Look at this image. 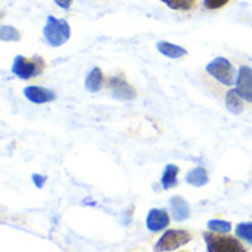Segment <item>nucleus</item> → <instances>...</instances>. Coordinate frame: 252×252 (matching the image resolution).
<instances>
[{
    "instance_id": "2eb2a0df",
    "label": "nucleus",
    "mask_w": 252,
    "mask_h": 252,
    "mask_svg": "<svg viewBox=\"0 0 252 252\" xmlns=\"http://www.w3.org/2000/svg\"><path fill=\"white\" fill-rule=\"evenodd\" d=\"M177 174H179V167L174 164H168L164 170L161 185L164 189H171L177 185Z\"/></svg>"
},
{
    "instance_id": "423d86ee",
    "label": "nucleus",
    "mask_w": 252,
    "mask_h": 252,
    "mask_svg": "<svg viewBox=\"0 0 252 252\" xmlns=\"http://www.w3.org/2000/svg\"><path fill=\"white\" fill-rule=\"evenodd\" d=\"M109 90L118 100H131L137 97V90L126 80L124 75H115L109 78Z\"/></svg>"
},
{
    "instance_id": "7ed1b4c3",
    "label": "nucleus",
    "mask_w": 252,
    "mask_h": 252,
    "mask_svg": "<svg viewBox=\"0 0 252 252\" xmlns=\"http://www.w3.org/2000/svg\"><path fill=\"white\" fill-rule=\"evenodd\" d=\"M208 252H248L242 242L232 236H223L217 232L204 233Z\"/></svg>"
},
{
    "instance_id": "412c9836",
    "label": "nucleus",
    "mask_w": 252,
    "mask_h": 252,
    "mask_svg": "<svg viewBox=\"0 0 252 252\" xmlns=\"http://www.w3.org/2000/svg\"><path fill=\"white\" fill-rule=\"evenodd\" d=\"M46 177L44 176H40V174H32V182H34V185L38 188V189H41L43 186H44V183H46Z\"/></svg>"
},
{
    "instance_id": "f8f14e48",
    "label": "nucleus",
    "mask_w": 252,
    "mask_h": 252,
    "mask_svg": "<svg viewBox=\"0 0 252 252\" xmlns=\"http://www.w3.org/2000/svg\"><path fill=\"white\" fill-rule=\"evenodd\" d=\"M224 102H226L227 109H229L232 114L239 115V114L244 112V102H245V100L242 99V96L238 93L236 89H230V90L226 93Z\"/></svg>"
},
{
    "instance_id": "6e6552de",
    "label": "nucleus",
    "mask_w": 252,
    "mask_h": 252,
    "mask_svg": "<svg viewBox=\"0 0 252 252\" xmlns=\"http://www.w3.org/2000/svg\"><path fill=\"white\" fill-rule=\"evenodd\" d=\"M24 96L37 105H43V103H49L53 102L56 99V93L50 89L46 87H40V86H27L24 89Z\"/></svg>"
},
{
    "instance_id": "aec40b11",
    "label": "nucleus",
    "mask_w": 252,
    "mask_h": 252,
    "mask_svg": "<svg viewBox=\"0 0 252 252\" xmlns=\"http://www.w3.org/2000/svg\"><path fill=\"white\" fill-rule=\"evenodd\" d=\"M230 0H204V4L207 9H211V10H217V9H221L223 6H226Z\"/></svg>"
},
{
    "instance_id": "20e7f679",
    "label": "nucleus",
    "mask_w": 252,
    "mask_h": 252,
    "mask_svg": "<svg viewBox=\"0 0 252 252\" xmlns=\"http://www.w3.org/2000/svg\"><path fill=\"white\" fill-rule=\"evenodd\" d=\"M207 72L210 75H213L219 83H221L223 86H233L235 84V77H236V71L235 66L232 65V62L226 58H216L213 59L208 65H207Z\"/></svg>"
},
{
    "instance_id": "9d476101",
    "label": "nucleus",
    "mask_w": 252,
    "mask_h": 252,
    "mask_svg": "<svg viewBox=\"0 0 252 252\" xmlns=\"http://www.w3.org/2000/svg\"><path fill=\"white\" fill-rule=\"evenodd\" d=\"M103 84H105V75H103L102 69L99 66H94L93 69H90V72L87 74L86 81H84L86 89L92 93H96L103 87Z\"/></svg>"
},
{
    "instance_id": "39448f33",
    "label": "nucleus",
    "mask_w": 252,
    "mask_h": 252,
    "mask_svg": "<svg viewBox=\"0 0 252 252\" xmlns=\"http://www.w3.org/2000/svg\"><path fill=\"white\" fill-rule=\"evenodd\" d=\"M192 241V233L188 230H167L155 245L157 252L174 251Z\"/></svg>"
},
{
    "instance_id": "1a4fd4ad",
    "label": "nucleus",
    "mask_w": 252,
    "mask_h": 252,
    "mask_svg": "<svg viewBox=\"0 0 252 252\" xmlns=\"http://www.w3.org/2000/svg\"><path fill=\"white\" fill-rule=\"evenodd\" d=\"M170 224V216L165 210H151L146 219V227L151 232H159Z\"/></svg>"
},
{
    "instance_id": "9b49d317",
    "label": "nucleus",
    "mask_w": 252,
    "mask_h": 252,
    "mask_svg": "<svg viewBox=\"0 0 252 252\" xmlns=\"http://www.w3.org/2000/svg\"><path fill=\"white\" fill-rule=\"evenodd\" d=\"M157 49H158V52L161 55H164V56H167L170 59H180V58L188 55V50L185 47L168 43V41H159L157 44Z\"/></svg>"
},
{
    "instance_id": "f03ea898",
    "label": "nucleus",
    "mask_w": 252,
    "mask_h": 252,
    "mask_svg": "<svg viewBox=\"0 0 252 252\" xmlns=\"http://www.w3.org/2000/svg\"><path fill=\"white\" fill-rule=\"evenodd\" d=\"M44 66H46L44 59L40 56L25 58L22 55H18L12 63V74H15L21 80H30L32 77L40 75Z\"/></svg>"
},
{
    "instance_id": "a211bd4d",
    "label": "nucleus",
    "mask_w": 252,
    "mask_h": 252,
    "mask_svg": "<svg viewBox=\"0 0 252 252\" xmlns=\"http://www.w3.org/2000/svg\"><path fill=\"white\" fill-rule=\"evenodd\" d=\"M208 229L217 233H229L232 230V224L223 220H211L208 221Z\"/></svg>"
},
{
    "instance_id": "ddd939ff",
    "label": "nucleus",
    "mask_w": 252,
    "mask_h": 252,
    "mask_svg": "<svg viewBox=\"0 0 252 252\" xmlns=\"http://www.w3.org/2000/svg\"><path fill=\"white\" fill-rule=\"evenodd\" d=\"M170 204L176 221H185L189 217V205L182 196H173Z\"/></svg>"
},
{
    "instance_id": "4be33fe9",
    "label": "nucleus",
    "mask_w": 252,
    "mask_h": 252,
    "mask_svg": "<svg viewBox=\"0 0 252 252\" xmlns=\"http://www.w3.org/2000/svg\"><path fill=\"white\" fill-rule=\"evenodd\" d=\"M55 3H56L59 7H62V9H69L72 0H55Z\"/></svg>"
},
{
    "instance_id": "0eeeda50",
    "label": "nucleus",
    "mask_w": 252,
    "mask_h": 252,
    "mask_svg": "<svg viewBox=\"0 0 252 252\" xmlns=\"http://www.w3.org/2000/svg\"><path fill=\"white\" fill-rule=\"evenodd\" d=\"M236 90L245 102L252 103V68L242 65L236 77Z\"/></svg>"
},
{
    "instance_id": "4468645a",
    "label": "nucleus",
    "mask_w": 252,
    "mask_h": 252,
    "mask_svg": "<svg viewBox=\"0 0 252 252\" xmlns=\"http://www.w3.org/2000/svg\"><path fill=\"white\" fill-rule=\"evenodd\" d=\"M186 182L195 188H201V186H205L210 179H208V173L204 167H196L193 170H190L186 176Z\"/></svg>"
},
{
    "instance_id": "f3484780",
    "label": "nucleus",
    "mask_w": 252,
    "mask_h": 252,
    "mask_svg": "<svg viewBox=\"0 0 252 252\" xmlns=\"http://www.w3.org/2000/svg\"><path fill=\"white\" fill-rule=\"evenodd\" d=\"M0 38L3 41H18L21 38V34L16 28L9 27V25H3L0 28Z\"/></svg>"
},
{
    "instance_id": "dca6fc26",
    "label": "nucleus",
    "mask_w": 252,
    "mask_h": 252,
    "mask_svg": "<svg viewBox=\"0 0 252 252\" xmlns=\"http://www.w3.org/2000/svg\"><path fill=\"white\" fill-rule=\"evenodd\" d=\"M161 1L174 10H192L196 7L199 0H161Z\"/></svg>"
},
{
    "instance_id": "6ab92c4d",
    "label": "nucleus",
    "mask_w": 252,
    "mask_h": 252,
    "mask_svg": "<svg viewBox=\"0 0 252 252\" xmlns=\"http://www.w3.org/2000/svg\"><path fill=\"white\" fill-rule=\"evenodd\" d=\"M236 236L252 244V223H241L236 226Z\"/></svg>"
},
{
    "instance_id": "f257e3e1",
    "label": "nucleus",
    "mask_w": 252,
    "mask_h": 252,
    "mask_svg": "<svg viewBox=\"0 0 252 252\" xmlns=\"http://www.w3.org/2000/svg\"><path fill=\"white\" fill-rule=\"evenodd\" d=\"M43 34H44L46 41L52 47H59L68 41V38L71 35V27L65 19L47 16Z\"/></svg>"
}]
</instances>
